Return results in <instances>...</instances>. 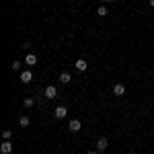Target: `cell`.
Returning <instances> with one entry per match:
<instances>
[{
	"label": "cell",
	"instance_id": "1",
	"mask_svg": "<svg viewBox=\"0 0 154 154\" xmlns=\"http://www.w3.org/2000/svg\"><path fill=\"white\" fill-rule=\"evenodd\" d=\"M0 152L2 154H11L12 152V142L11 140H4V142L0 144Z\"/></svg>",
	"mask_w": 154,
	"mask_h": 154
},
{
	"label": "cell",
	"instance_id": "2",
	"mask_svg": "<svg viewBox=\"0 0 154 154\" xmlns=\"http://www.w3.org/2000/svg\"><path fill=\"white\" fill-rule=\"evenodd\" d=\"M107 146H109V140H107L105 136L97 140V150H99V152H103V150H107Z\"/></svg>",
	"mask_w": 154,
	"mask_h": 154
},
{
	"label": "cell",
	"instance_id": "3",
	"mask_svg": "<svg viewBox=\"0 0 154 154\" xmlns=\"http://www.w3.org/2000/svg\"><path fill=\"white\" fill-rule=\"evenodd\" d=\"M54 115H56L58 119H64L66 115H68V109H66V107H62V105H60V107H56V111H54Z\"/></svg>",
	"mask_w": 154,
	"mask_h": 154
},
{
	"label": "cell",
	"instance_id": "4",
	"mask_svg": "<svg viewBox=\"0 0 154 154\" xmlns=\"http://www.w3.org/2000/svg\"><path fill=\"white\" fill-rule=\"evenodd\" d=\"M25 64H27V66H35L37 64V56L35 54H27V56H25Z\"/></svg>",
	"mask_w": 154,
	"mask_h": 154
},
{
	"label": "cell",
	"instance_id": "5",
	"mask_svg": "<svg viewBox=\"0 0 154 154\" xmlns=\"http://www.w3.org/2000/svg\"><path fill=\"white\" fill-rule=\"evenodd\" d=\"M80 128H82V125H80L78 119H72L70 123H68V130H70V131H80Z\"/></svg>",
	"mask_w": 154,
	"mask_h": 154
},
{
	"label": "cell",
	"instance_id": "6",
	"mask_svg": "<svg viewBox=\"0 0 154 154\" xmlns=\"http://www.w3.org/2000/svg\"><path fill=\"white\" fill-rule=\"evenodd\" d=\"M113 95L115 97L125 95V86H123V84H115V86H113Z\"/></svg>",
	"mask_w": 154,
	"mask_h": 154
},
{
	"label": "cell",
	"instance_id": "7",
	"mask_svg": "<svg viewBox=\"0 0 154 154\" xmlns=\"http://www.w3.org/2000/svg\"><path fill=\"white\" fill-rule=\"evenodd\" d=\"M31 80H33V74H31V70H27V72H23V74H21V82L29 84Z\"/></svg>",
	"mask_w": 154,
	"mask_h": 154
},
{
	"label": "cell",
	"instance_id": "8",
	"mask_svg": "<svg viewBox=\"0 0 154 154\" xmlns=\"http://www.w3.org/2000/svg\"><path fill=\"white\" fill-rule=\"evenodd\" d=\"M45 97H48V99H56V97H58L56 86H48V88H45Z\"/></svg>",
	"mask_w": 154,
	"mask_h": 154
},
{
	"label": "cell",
	"instance_id": "9",
	"mask_svg": "<svg viewBox=\"0 0 154 154\" xmlns=\"http://www.w3.org/2000/svg\"><path fill=\"white\" fill-rule=\"evenodd\" d=\"M86 68H88V64H86L84 60H78V62H76V70L84 72V70H86Z\"/></svg>",
	"mask_w": 154,
	"mask_h": 154
},
{
	"label": "cell",
	"instance_id": "10",
	"mask_svg": "<svg viewBox=\"0 0 154 154\" xmlns=\"http://www.w3.org/2000/svg\"><path fill=\"white\" fill-rule=\"evenodd\" d=\"M60 80L66 84V82H70V80H72V76L68 74V72H64V74H60Z\"/></svg>",
	"mask_w": 154,
	"mask_h": 154
},
{
	"label": "cell",
	"instance_id": "11",
	"mask_svg": "<svg viewBox=\"0 0 154 154\" xmlns=\"http://www.w3.org/2000/svg\"><path fill=\"white\" fill-rule=\"evenodd\" d=\"M107 6H99V8H97V14H99V17H107Z\"/></svg>",
	"mask_w": 154,
	"mask_h": 154
},
{
	"label": "cell",
	"instance_id": "12",
	"mask_svg": "<svg viewBox=\"0 0 154 154\" xmlns=\"http://www.w3.org/2000/svg\"><path fill=\"white\" fill-rule=\"evenodd\" d=\"M2 138H4V140H11V138H12V131L11 130H4V131H2Z\"/></svg>",
	"mask_w": 154,
	"mask_h": 154
},
{
	"label": "cell",
	"instance_id": "13",
	"mask_svg": "<svg viewBox=\"0 0 154 154\" xmlns=\"http://www.w3.org/2000/svg\"><path fill=\"white\" fill-rule=\"evenodd\" d=\"M19 123H21L23 128H27V125H29V117H21V119H19Z\"/></svg>",
	"mask_w": 154,
	"mask_h": 154
},
{
	"label": "cell",
	"instance_id": "14",
	"mask_svg": "<svg viewBox=\"0 0 154 154\" xmlns=\"http://www.w3.org/2000/svg\"><path fill=\"white\" fill-rule=\"evenodd\" d=\"M33 103H35L33 99H25V101H23V105H25V107H33Z\"/></svg>",
	"mask_w": 154,
	"mask_h": 154
},
{
	"label": "cell",
	"instance_id": "15",
	"mask_svg": "<svg viewBox=\"0 0 154 154\" xmlns=\"http://www.w3.org/2000/svg\"><path fill=\"white\" fill-rule=\"evenodd\" d=\"M21 68V62H12V70H19Z\"/></svg>",
	"mask_w": 154,
	"mask_h": 154
},
{
	"label": "cell",
	"instance_id": "16",
	"mask_svg": "<svg viewBox=\"0 0 154 154\" xmlns=\"http://www.w3.org/2000/svg\"><path fill=\"white\" fill-rule=\"evenodd\" d=\"M86 154H99V152H95V150H91V152H86Z\"/></svg>",
	"mask_w": 154,
	"mask_h": 154
},
{
	"label": "cell",
	"instance_id": "17",
	"mask_svg": "<svg viewBox=\"0 0 154 154\" xmlns=\"http://www.w3.org/2000/svg\"><path fill=\"white\" fill-rule=\"evenodd\" d=\"M150 6H154V0H150Z\"/></svg>",
	"mask_w": 154,
	"mask_h": 154
},
{
	"label": "cell",
	"instance_id": "18",
	"mask_svg": "<svg viewBox=\"0 0 154 154\" xmlns=\"http://www.w3.org/2000/svg\"><path fill=\"white\" fill-rule=\"evenodd\" d=\"M105 2H113V0H105Z\"/></svg>",
	"mask_w": 154,
	"mask_h": 154
}]
</instances>
